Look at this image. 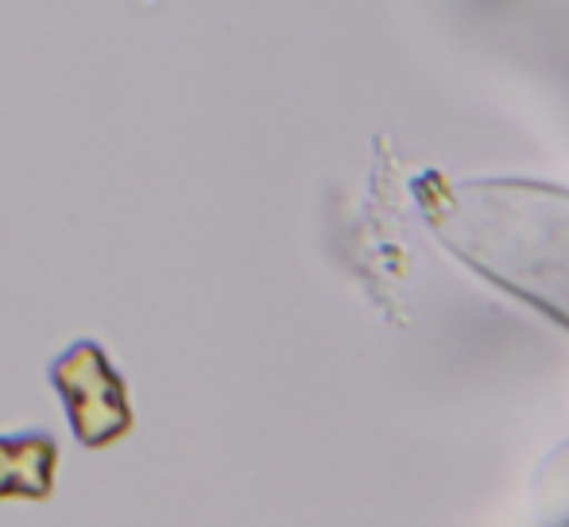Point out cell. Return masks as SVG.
<instances>
[{"mask_svg": "<svg viewBox=\"0 0 569 527\" xmlns=\"http://www.w3.org/2000/svg\"><path fill=\"white\" fill-rule=\"evenodd\" d=\"M54 396L67 411L70 435L86 450H109L136 430V407L128 377L113 365L106 341L78 338L47 365Z\"/></svg>", "mask_w": 569, "mask_h": 527, "instance_id": "obj_1", "label": "cell"}, {"mask_svg": "<svg viewBox=\"0 0 569 527\" xmlns=\"http://www.w3.org/2000/svg\"><path fill=\"white\" fill-rule=\"evenodd\" d=\"M59 458V438L47 427L0 435V505L4 500H31V505L51 500Z\"/></svg>", "mask_w": 569, "mask_h": 527, "instance_id": "obj_2", "label": "cell"}]
</instances>
